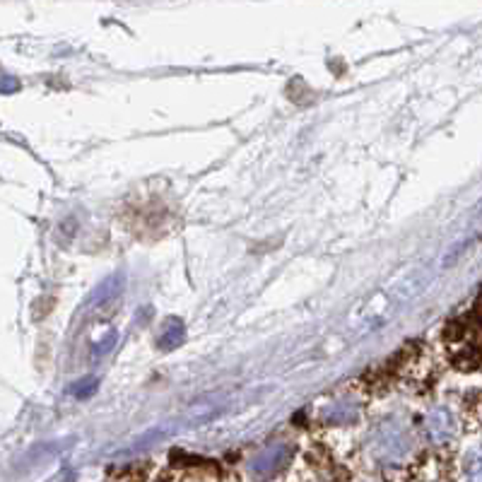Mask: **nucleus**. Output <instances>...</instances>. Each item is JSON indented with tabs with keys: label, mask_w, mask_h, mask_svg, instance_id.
I'll return each mask as SVG.
<instances>
[{
	"label": "nucleus",
	"mask_w": 482,
	"mask_h": 482,
	"mask_svg": "<svg viewBox=\"0 0 482 482\" xmlns=\"http://www.w3.org/2000/svg\"><path fill=\"white\" fill-rule=\"evenodd\" d=\"M186 338V326L181 319H167L164 321L162 331L157 335V348L164 350V352H169V350H177Z\"/></svg>",
	"instance_id": "obj_2"
},
{
	"label": "nucleus",
	"mask_w": 482,
	"mask_h": 482,
	"mask_svg": "<svg viewBox=\"0 0 482 482\" xmlns=\"http://www.w3.org/2000/svg\"><path fill=\"white\" fill-rule=\"evenodd\" d=\"M96 388H99V378L96 377H82L80 381H75V384L68 386V394L73 396V398H89V396L96 394Z\"/></svg>",
	"instance_id": "obj_3"
},
{
	"label": "nucleus",
	"mask_w": 482,
	"mask_h": 482,
	"mask_svg": "<svg viewBox=\"0 0 482 482\" xmlns=\"http://www.w3.org/2000/svg\"><path fill=\"white\" fill-rule=\"evenodd\" d=\"M114 342H116V333H109V335H106V338H105V341L96 342V345H95V352H92V357H95V359H96V357L106 355V352H109V350L114 348Z\"/></svg>",
	"instance_id": "obj_4"
},
{
	"label": "nucleus",
	"mask_w": 482,
	"mask_h": 482,
	"mask_svg": "<svg viewBox=\"0 0 482 482\" xmlns=\"http://www.w3.org/2000/svg\"><path fill=\"white\" fill-rule=\"evenodd\" d=\"M123 285H126V275L114 273L95 289V295H92L89 302L95 305L96 319H112L114 314H116V309L121 306V292H123Z\"/></svg>",
	"instance_id": "obj_1"
}]
</instances>
